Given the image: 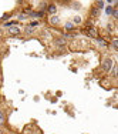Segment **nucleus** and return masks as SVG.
Wrapping results in <instances>:
<instances>
[{
    "label": "nucleus",
    "instance_id": "obj_1",
    "mask_svg": "<svg viewBox=\"0 0 118 134\" xmlns=\"http://www.w3.org/2000/svg\"><path fill=\"white\" fill-rule=\"evenodd\" d=\"M87 33H88L90 36H93V37H97V34H98L95 27H88V29H87Z\"/></svg>",
    "mask_w": 118,
    "mask_h": 134
},
{
    "label": "nucleus",
    "instance_id": "obj_2",
    "mask_svg": "<svg viewBox=\"0 0 118 134\" xmlns=\"http://www.w3.org/2000/svg\"><path fill=\"white\" fill-rule=\"evenodd\" d=\"M91 16H93V17H98V16H100V9H98V7H93Z\"/></svg>",
    "mask_w": 118,
    "mask_h": 134
},
{
    "label": "nucleus",
    "instance_id": "obj_3",
    "mask_svg": "<svg viewBox=\"0 0 118 134\" xmlns=\"http://www.w3.org/2000/svg\"><path fill=\"white\" fill-rule=\"evenodd\" d=\"M64 29L67 30V31H71V30L74 29V24H73V23H70V22H68V23H66V26H64Z\"/></svg>",
    "mask_w": 118,
    "mask_h": 134
},
{
    "label": "nucleus",
    "instance_id": "obj_4",
    "mask_svg": "<svg viewBox=\"0 0 118 134\" xmlns=\"http://www.w3.org/2000/svg\"><path fill=\"white\" fill-rule=\"evenodd\" d=\"M6 124V120H4V114L1 113V110H0V126H4Z\"/></svg>",
    "mask_w": 118,
    "mask_h": 134
},
{
    "label": "nucleus",
    "instance_id": "obj_5",
    "mask_svg": "<svg viewBox=\"0 0 118 134\" xmlns=\"http://www.w3.org/2000/svg\"><path fill=\"white\" fill-rule=\"evenodd\" d=\"M48 12H50L51 14H54V13L57 12V7L54 6V4H50V6H48Z\"/></svg>",
    "mask_w": 118,
    "mask_h": 134
},
{
    "label": "nucleus",
    "instance_id": "obj_6",
    "mask_svg": "<svg viewBox=\"0 0 118 134\" xmlns=\"http://www.w3.org/2000/svg\"><path fill=\"white\" fill-rule=\"evenodd\" d=\"M33 27H31V26H28V27H26V29H24V33H26V34H33Z\"/></svg>",
    "mask_w": 118,
    "mask_h": 134
},
{
    "label": "nucleus",
    "instance_id": "obj_7",
    "mask_svg": "<svg viewBox=\"0 0 118 134\" xmlns=\"http://www.w3.org/2000/svg\"><path fill=\"white\" fill-rule=\"evenodd\" d=\"M10 33L11 34H19V33H20V29H19V27H11Z\"/></svg>",
    "mask_w": 118,
    "mask_h": 134
},
{
    "label": "nucleus",
    "instance_id": "obj_8",
    "mask_svg": "<svg viewBox=\"0 0 118 134\" xmlns=\"http://www.w3.org/2000/svg\"><path fill=\"white\" fill-rule=\"evenodd\" d=\"M33 17H43L44 16V12H37V13H31Z\"/></svg>",
    "mask_w": 118,
    "mask_h": 134
},
{
    "label": "nucleus",
    "instance_id": "obj_9",
    "mask_svg": "<svg viewBox=\"0 0 118 134\" xmlns=\"http://www.w3.org/2000/svg\"><path fill=\"white\" fill-rule=\"evenodd\" d=\"M50 22H51L53 24H57V23H60V19L54 16V17H51V20H50Z\"/></svg>",
    "mask_w": 118,
    "mask_h": 134
},
{
    "label": "nucleus",
    "instance_id": "obj_10",
    "mask_svg": "<svg viewBox=\"0 0 118 134\" xmlns=\"http://www.w3.org/2000/svg\"><path fill=\"white\" fill-rule=\"evenodd\" d=\"M111 46H113L114 49H115V50L118 49V40H117V39H115V40H113V43H111Z\"/></svg>",
    "mask_w": 118,
    "mask_h": 134
},
{
    "label": "nucleus",
    "instance_id": "obj_11",
    "mask_svg": "<svg viewBox=\"0 0 118 134\" xmlns=\"http://www.w3.org/2000/svg\"><path fill=\"white\" fill-rule=\"evenodd\" d=\"M98 43H100V46H107V41L102 39H98Z\"/></svg>",
    "mask_w": 118,
    "mask_h": 134
},
{
    "label": "nucleus",
    "instance_id": "obj_12",
    "mask_svg": "<svg viewBox=\"0 0 118 134\" xmlns=\"http://www.w3.org/2000/svg\"><path fill=\"white\" fill-rule=\"evenodd\" d=\"M24 19H26V14H19V20H24Z\"/></svg>",
    "mask_w": 118,
    "mask_h": 134
},
{
    "label": "nucleus",
    "instance_id": "obj_13",
    "mask_svg": "<svg viewBox=\"0 0 118 134\" xmlns=\"http://www.w3.org/2000/svg\"><path fill=\"white\" fill-rule=\"evenodd\" d=\"M81 22V17H75V20H74V23H80ZM73 23V24H74Z\"/></svg>",
    "mask_w": 118,
    "mask_h": 134
},
{
    "label": "nucleus",
    "instance_id": "obj_14",
    "mask_svg": "<svg viewBox=\"0 0 118 134\" xmlns=\"http://www.w3.org/2000/svg\"><path fill=\"white\" fill-rule=\"evenodd\" d=\"M97 4H98V9H102V6H104V3H102V1H98V3H97Z\"/></svg>",
    "mask_w": 118,
    "mask_h": 134
}]
</instances>
